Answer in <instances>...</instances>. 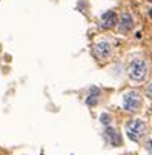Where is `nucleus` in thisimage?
I'll list each match as a JSON object with an SVG mask.
<instances>
[{"label": "nucleus", "instance_id": "obj_1", "mask_svg": "<svg viewBox=\"0 0 152 155\" xmlns=\"http://www.w3.org/2000/svg\"><path fill=\"white\" fill-rule=\"evenodd\" d=\"M126 134L132 141H140L146 134V124L143 120H132L126 124Z\"/></svg>", "mask_w": 152, "mask_h": 155}, {"label": "nucleus", "instance_id": "obj_2", "mask_svg": "<svg viewBox=\"0 0 152 155\" xmlns=\"http://www.w3.org/2000/svg\"><path fill=\"white\" fill-rule=\"evenodd\" d=\"M147 75V64L143 60H134L129 66V77L134 81H143Z\"/></svg>", "mask_w": 152, "mask_h": 155}, {"label": "nucleus", "instance_id": "obj_3", "mask_svg": "<svg viewBox=\"0 0 152 155\" xmlns=\"http://www.w3.org/2000/svg\"><path fill=\"white\" fill-rule=\"evenodd\" d=\"M141 104V97L137 91H129L123 97V109L127 112H135Z\"/></svg>", "mask_w": 152, "mask_h": 155}, {"label": "nucleus", "instance_id": "obj_4", "mask_svg": "<svg viewBox=\"0 0 152 155\" xmlns=\"http://www.w3.org/2000/svg\"><path fill=\"white\" fill-rule=\"evenodd\" d=\"M92 52H94V57L97 60H106L112 52V46H111V43H107V41H98L92 48Z\"/></svg>", "mask_w": 152, "mask_h": 155}, {"label": "nucleus", "instance_id": "obj_5", "mask_svg": "<svg viewBox=\"0 0 152 155\" xmlns=\"http://www.w3.org/2000/svg\"><path fill=\"white\" fill-rule=\"evenodd\" d=\"M100 21H101V28H104V29L114 28V26L117 25V14H115L114 11H106V12L101 15Z\"/></svg>", "mask_w": 152, "mask_h": 155}, {"label": "nucleus", "instance_id": "obj_6", "mask_svg": "<svg viewBox=\"0 0 152 155\" xmlns=\"http://www.w3.org/2000/svg\"><path fill=\"white\" fill-rule=\"evenodd\" d=\"M104 138L109 141L112 146H121V143H123L121 135L118 134V130H115L114 127H106V130H104Z\"/></svg>", "mask_w": 152, "mask_h": 155}, {"label": "nucleus", "instance_id": "obj_7", "mask_svg": "<svg viewBox=\"0 0 152 155\" xmlns=\"http://www.w3.org/2000/svg\"><path fill=\"white\" fill-rule=\"evenodd\" d=\"M120 31L121 32H129L132 28H134V18L129 12H124L121 17H120V25H118Z\"/></svg>", "mask_w": 152, "mask_h": 155}, {"label": "nucleus", "instance_id": "obj_8", "mask_svg": "<svg viewBox=\"0 0 152 155\" xmlns=\"http://www.w3.org/2000/svg\"><path fill=\"white\" fill-rule=\"evenodd\" d=\"M98 89L97 87H91V92H89V95H88V100H86V103H88L89 106H95L97 104V101H98Z\"/></svg>", "mask_w": 152, "mask_h": 155}, {"label": "nucleus", "instance_id": "obj_9", "mask_svg": "<svg viewBox=\"0 0 152 155\" xmlns=\"http://www.w3.org/2000/svg\"><path fill=\"white\" fill-rule=\"evenodd\" d=\"M100 120H101L103 124H109V123H111V115H109V114H101Z\"/></svg>", "mask_w": 152, "mask_h": 155}, {"label": "nucleus", "instance_id": "obj_10", "mask_svg": "<svg viewBox=\"0 0 152 155\" xmlns=\"http://www.w3.org/2000/svg\"><path fill=\"white\" fill-rule=\"evenodd\" d=\"M146 95H147L149 98H152V83H149L147 87H146Z\"/></svg>", "mask_w": 152, "mask_h": 155}, {"label": "nucleus", "instance_id": "obj_11", "mask_svg": "<svg viewBox=\"0 0 152 155\" xmlns=\"http://www.w3.org/2000/svg\"><path fill=\"white\" fill-rule=\"evenodd\" d=\"M147 147H149V150H152V141H147Z\"/></svg>", "mask_w": 152, "mask_h": 155}, {"label": "nucleus", "instance_id": "obj_12", "mask_svg": "<svg viewBox=\"0 0 152 155\" xmlns=\"http://www.w3.org/2000/svg\"><path fill=\"white\" fill-rule=\"evenodd\" d=\"M149 17H150V18H152V9H150V11H149Z\"/></svg>", "mask_w": 152, "mask_h": 155}, {"label": "nucleus", "instance_id": "obj_13", "mask_svg": "<svg viewBox=\"0 0 152 155\" xmlns=\"http://www.w3.org/2000/svg\"><path fill=\"white\" fill-rule=\"evenodd\" d=\"M147 2H152V0H147Z\"/></svg>", "mask_w": 152, "mask_h": 155}]
</instances>
